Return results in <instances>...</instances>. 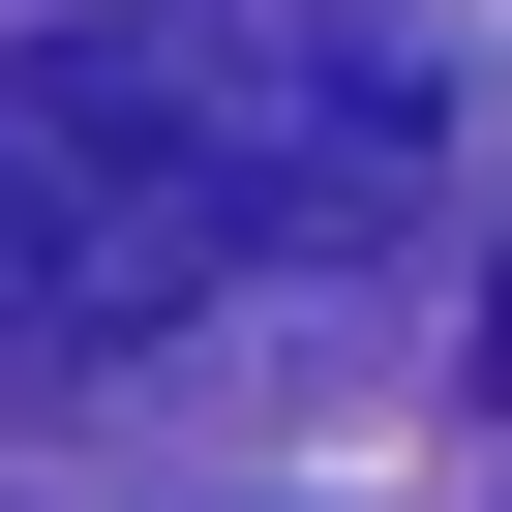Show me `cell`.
Returning a JSON list of instances; mask_svg holds the SVG:
<instances>
[{"label":"cell","instance_id":"obj_1","mask_svg":"<svg viewBox=\"0 0 512 512\" xmlns=\"http://www.w3.org/2000/svg\"><path fill=\"white\" fill-rule=\"evenodd\" d=\"M452 91L392 0H31L0 31V362H151L422 211Z\"/></svg>","mask_w":512,"mask_h":512},{"label":"cell","instance_id":"obj_2","mask_svg":"<svg viewBox=\"0 0 512 512\" xmlns=\"http://www.w3.org/2000/svg\"><path fill=\"white\" fill-rule=\"evenodd\" d=\"M482 392H512V241H482Z\"/></svg>","mask_w":512,"mask_h":512}]
</instances>
